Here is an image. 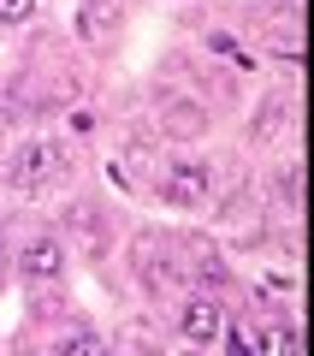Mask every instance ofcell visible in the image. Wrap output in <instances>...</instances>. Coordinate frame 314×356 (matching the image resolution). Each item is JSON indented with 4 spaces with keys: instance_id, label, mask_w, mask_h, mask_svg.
<instances>
[{
    "instance_id": "3",
    "label": "cell",
    "mask_w": 314,
    "mask_h": 356,
    "mask_svg": "<svg viewBox=\"0 0 314 356\" xmlns=\"http://www.w3.org/2000/svg\"><path fill=\"white\" fill-rule=\"evenodd\" d=\"M13 273L24 285H53L65 273V243L53 238V232H30V238L13 250Z\"/></svg>"
},
{
    "instance_id": "8",
    "label": "cell",
    "mask_w": 314,
    "mask_h": 356,
    "mask_svg": "<svg viewBox=\"0 0 314 356\" xmlns=\"http://www.w3.org/2000/svg\"><path fill=\"white\" fill-rule=\"evenodd\" d=\"M279 131H285V102H261L255 107V143L279 137Z\"/></svg>"
},
{
    "instance_id": "4",
    "label": "cell",
    "mask_w": 314,
    "mask_h": 356,
    "mask_svg": "<svg viewBox=\"0 0 314 356\" xmlns=\"http://www.w3.org/2000/svg\"><path fill=\"white\" fill-rule=\"evenodd\" d=\"M178 339L184 344H220V332H226V309L214 303V297H184L172 315Z\"/></svg>"
},
{
    "instance_id": "7",
    "label": "cell",
    "mask_w": 314,
    "mask_h": 356,
    "mask_svg": "<svg viewBox=\"0 0 314 356\" xmlns=\"http://www.w3.org/2000/svg\"><path fill=\"white\" fill-rule=\"evenodd\" d=\"M273 196L285 202V214H297V202H302V161H285L273 172Z\"/></svg>"
},
{
    "instance_id": "1",
    "label": "cell",
    "mask_w": 314,
    "mask_h": 356,
    "mask_svg": "<svg viewBox=\"0 0 314 356\" xmlns=\"http://www.w3.org/2000/svg\"><path fill=\"white\" fill-rule=\"evenodd\" d=\"M65 178H72V149L60 137H24L0 166V184L18 196H42L53 184H65Z\"/></svg>"
},
{
    "instance_id": "2",
    "label": "cell",
    "mask_w": 314,
    "mask_h": 356,
    "mask_svg": "<svg viewBox=\"0 0 314 356\" xmlns=\"http://www.w3.org/2000/svg\"><path fill=\"white\" fill-rule=\"evenodd\" d=\"M154 196L172 214H201L208 196H214V161H201V154H166L160 178H154Z\"/></svg>"
},
{
    "instance_id": "5",
    "label": "cell",
    "mask_w": 314,
    "mask_h": 356,
    "mask_svg": "<svg viewBox=\"0 0 314 356\" xmlns=\"http://www.w3.org/2000/svg\"><path fill=\"white\" fill-rule=\"evenodd\" d=\"M160 131L172 143H196L208 131V107L190 102V95H160Z\"/></svg>"
},
{
    "instance_id": "10",
    "label": "cell",
    "mask_w": 314,
    "mask_h": 356,
    "mask_svg": "<svg viewBox=\"0 0 314 356\" xmlns=\"http://www.w3.org/2000/svg\"><path fill=\"white\" fill-rule=\"evenodd\" d=\"M65 125H72V137H89V131H95V113H72Z\"/></svg>"
},
{
    "instance_id": "9",
    "label": "cell",
    "mask_w": 314,
    "mask_h": 356,
    "mask_svg": "<svg viewBox=\"0 0 314 356\" xmlns=\"http://www.w3.org/2000/svg\"><path fill=\"white\" fill-rule=\"evenodd\" d=\"M42 0H0V24H30Z\"/></svg>"
},
{
    "instance_id": "6",
    "label": "cell",
    "mask_w": 314,
    "mask_h": 356,
    "mask_svg": "<svg viewBox=\"0 0 314 356\" xmlns=\"http://www.w3.org/2000/svg\"><path fill=\"white\" fill-rule=\"evenodd\" d=\"M119 18H125V0H89L83 18H77V30H83V42H101Z\"/></svg>"
},
{
    "instance_id": "11",
    "label": "cell",
    "mask_w": 314,
    "mask_h": 356,
    "mask_svg": "<svg viewBox=\"0 0 314 356\" xmlns=\"http://www.w3.org/2000/svg\"><path fill=\"white\" fill-rule=\"evenodd\" d=\"M13 267V238H6V226H0V273Z\"/></svg>"
}]
</instances>
